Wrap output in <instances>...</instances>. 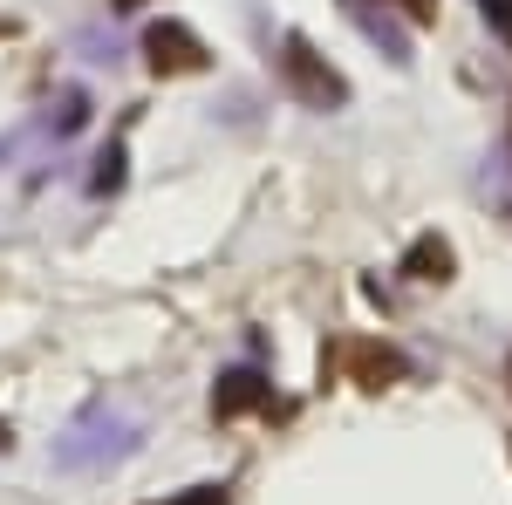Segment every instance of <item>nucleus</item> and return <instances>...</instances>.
<instances>
[{
    "instance_id": "f257e3e1",
    "label": "nucleus",
    "mask_w": 512,
    "mask_h": 505,
    "mask_svg": "<svg viewBox=\"0 0 512 505\" xmlns=\"http://www.w3.org/2000/svg\"><path fill=\"white\" fill-rule=\"evenodd\" d=\"M280 76H287V89H294L308 110H335V103L349 96V82H342L315 48H308V35H287V41H280Z\"/></svg>"
},
{
    "instance_id": "f03ea898",
    "label": "nucleus",
    "mask_w": 512,
    "mask_h": 505,
    "mask_svg": "<svg viewBox=\"0 0 512 505\" xmlns=\"http://www.w3.org/2000/svg\"><path fill=\"white\" fill-rule=\"evenodd\" d=\"M144 55H151L158 76H198V69H205V41H198L185 21H158V28L144 35Z\"/></svg>"
},
{
    "instance_id": "7ed1b4c3",
    "label": "nucleus",
    "mask_w": 512,
    "mask_h": 505,
    "mask_svg": "<svg viewBox=\"0 0 512 505\" xmlns=\"http://www.w3.org/2000/svg\"><path fill=\"white\" fill-rule=\"evenodd\" d=\"M342 362L355 369V383H362V389H383V383H396V376H403V355L376 349V342H349V349H342Z\"/></svg>"
},
{
    "instance_id": "20e7f679",
    "label": "nucleus",
    "mask_w": 512,
    "mask_h": 505,
    "mask_svg": "<svg viewBox=\"0 0 512 505\" xmlns=\"http://www.w3.org/2000/svg\"><path fill=\"white\" fill-rule=\"evenodd\" d=\"M267 396H274V389L260 383V376H246V369H239V376H226V383L212 389V410H219V417H239V410H260Z\"/></svg>"
},
{
    "instance_id": "39448f33",
    "label": "nucleus",
    "mask_w": 512,
    "mask_h": 505,
    "mask_svg": "<svg viewBox=\"0 0 512 505\" xmlns=\"http://www.w3.org/2000/svg\"><path fill=\"white\" fill-rule=\"evenodd\" d=\"M410 273H417V280H444V273H451V246H444V239H417Z\"/></svg>"
},
{
    "instance_id": "423d86ee",
    "label": "nucleus",
    "mask_w": 512,
    "mask_h": 505,
    "mask_svg": "<svg viewBox=\"0 0 512 505\" xmlns=\"http://www.w3.org/2000/svg\"><path fill=\"white\" fill-rule=\"evenodd\" d=\"M396 7H403L410 21H424V28H431V21H437V0H396Z\"/></svg>"
},
{
    "instance_id": "0eeeda50",
    "label": "nucleus",
    "mask_w": 512,
    "mask_h": 505,
    "mask_svg": "<svg viewBox=\"0 0 512 505\" xmlns=\"http://www.w3.org/2000/svg\"><path fill=\"white\" fill-rule=\"evenodd\" d=\"M164 505H226V492H212V485H198V492H185V499H164Z\"/></svg>"
},
{
    "instance_id": "6e6552de",
    "label": "nucleus",
    "mask_w": 512,
    "mask_h": 505,
    "mask_svg": "<svg viewBox=\"0 0 512 505\" xmlns=\"http://www.w3.org/2000/svg\"><path fill=\"white\" fill-rule=\"evenodd\" d=\"M110 7H144V0H110Z\"/></svg>"
},
{
    "instance_id": "1a4fd4ad",
    "label": "nucleus",
    "mask_w": 512,
    "mask_h": 505,
    "mask_svg": "<svg viewBox=\"0 0 512 505\" xmlns=\"http://www.w3.org/2000/svg\"><path fill=\"white\" fill-rule=\"evenodd\" d=\"M506 383H512V362H506Z\"/></svg>"
}]
</instances>
